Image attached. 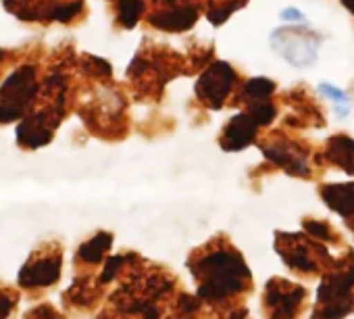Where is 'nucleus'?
Instances as JSON below:
<instances>
[{"label": "nucleus", "mask_w": 354, "mask_h": 319, "mask_svg": "<svg viewBox=\"0 0 354 319\" xmlns=\"http://www.w3.org/2000/svg\"><path fill=\"white\" fill-rule=\"evenodd\" d=\"M275 90V84L267 78H254V80H248L244 90H242V100L248 102V104H257V102H265L271 98Z\"/></svg>", "instance_id": "16"}, {"label": "nucleus", "mask_w": 354, "mask_h": 319, "mask_svg": "<svg viewBox=\"0 0 354 319\" xmlns=\"http://www.w3.org/2000/svg\"><path fill=\"white\" fill-rule=\"evenodd\" d=\"M321 38L310 30L283 28L271 34V44L277 55H281L294 67H308L317 61Z\"/></svg>", "instance_id": "6"}, {"label": "nucleus", "mask_w": 354, "mask_h": 319, "mask_svg": "<svg viewBox=\"0 0 354 319\" xmlns=\"http://www.w3.org/2000/svg\"><path fill=\"white\" fill-rule=\"evenodd\" d=\"M304 302V290L286 280H273L265 290V307L269 319H294Z\"/></svg>", "instance_id": "9"}, {"label": "nucleus", "mask_w": 354, "mask_h": 319, "mask_svg": "<svg viewBox=\"0 0 354 319\" xmlns=\"http://www.w3.org/2000/svg\"><path fill=\"white\" fill-rule=\"evenodd\" d=\"M354 311V257L333 267L319 286L315 319H339Z\"/></svg>", "instance_id": "2"}, {"label": "nucleus", "mask_w": 354, "mask_h": 319, "mask_svg": "<svg viewBox=\"0 0 354 319\" xmlns=\"http://www.w3.org/2000/svg\"><path fill=\"white\" fill-rule=\"evenodd\" d=\"M275 250L281 255L288 267L300 273H317L323 267H329L327 248L319 246L302 234H277Z\"/></svg>", "instance_id": "4"}, {"label": "nucleus", "mask_w": 354, "mask_h": 319, "mask_svg": "<svg viewBox=\"0 0 354 319\" xmlns=\"http://www.w3.org/2000/svg\"><path fill=\"white\" fill-rule=\"evenodd\" d=\"M15 307H17V294L7 286H0V319H9Z\"/></svg>", "instance_id": "18"}, {"label": "nucleus", "mask_w": 354, "mask_h": 319, "mask_svg": "<svg viewBox=\"0 0 354 319\" xmlns=\"http://www.w3.org/2000/svg\"><path fill=\"white\" fill-rule=\"evenodd\" d=\"M119 21L125 28H133L146 11V0H119Z\"/></svg>", "instance_id": "17"}, {"label": "nucleus", "mask_w": 354, "mask_h": 319, "mask_svg": "<svg viewBox=\"0 0 354 319\" xmlns=\"http://www.w3.org/2000/svg\"><path fill=\"white\" fill-rule=\"evenodd\" d=\"M26 319H63V317L50 307H38V309L30 311V315Z\"/></svg>", "instance_id": "20"}, {"label": "nucleus", "mask_w": 354, "mask_h": 319, "mask_svg": "<svg viewBox=\"0 0 354 319\" xmlns=\"http://www.w3.org/2000/svg\"><path fill=\"white\" fill-rule=\"evenodd\" d=\"M113 246V234L109 232H98L94 234L88 242H84L77 250V261L86 263V265H98L100 261H104L106 253Z\"/></svg>", "instance_id": "15"}, {"label": "nucleus", "mask_w": 354, "mask_h": 319, "mask_svg": "<svg viewBox=\"0 0 354 319\" xmlns=\"http://www.w3.org/2000/svg\"><path fill=\"white\" fill-rule=\"evenodd\" d=\"M327 158L346 174H354V140L348 136H333L327 142Z\"/></svg>", "instance_id": "14"}, {"label": "nucleus", "mask_w": 354, "mask_h": 319, "mask_svg": "<svg viewBox=\"0 0 354 319\" xmlns=\"http://www.w3.org/2000/svg\"><path fill=\"white\" fill-rule=\"evenodd\" d=\"M265 156L271 163L283 167L292 176H308V163H306V154L292 142L277 140L271 144L263 146Z\"/></svg>", "instance_id": "11"}, {"label": "nucleus", "mask_w": 354, "mask_h": 319, "mask_svg": "<svg viewBox=\"0 0 354 319\" xmlns=\"http://www.w3.org/2000/svg\"><path fill=\"white\" fill-rule=\"evenodd\" d=\"M319 90H321L323 94H327L335 104H339V107L344 104V107L348 109V98H346V94H344L342 90H337V88H333V86H327V84H321Z\"/></svg>", "instance_id": "19"}, {"label": "nucleus", "mask_w": 354, "mask_h": 319, "mask_svg": "<svg viewBox=\"0 0 354 319\" xmlns=\"http://www.w3.org/2000/svg\"><path fill=\"white\" fill-rule=\"evenodd\" d=\"M38 94V71L21 65L0 86V123H11L28 113Z\"/></svg>", "instance_id": "3"}, {"label": "nucleus", "mask_w": 354, "mask_h": 319, "mask_svg": "<svg viewBox=\"0 0 354 319\" xmlns=\"http://www.w3.org/2000/svg\"><path fill=\"white\" fill-rule=\"evenodd\" d=\"M190 271L198 282V298L209 304H223L250 288V271L232 244L196 250L190 259Z\"/></svg>", "instance_id": "1"}, {"label": "nucleus", "mask_w": 354, "mask_h": 319, "mask_svg": "<svg viewBox=\"0 0 354 319\" xmlns=\"http://www.w3.org/2000/svg\"><path fill=\"white\" fill-rule=\"evenodd\" d=\"M323 201L329 209L342 215L350 226H354V182L325 186Z\"/></svg>", "instance_id": "13"}, {"label": "nucleus", "mask_w": 354, "mask_h": 319, "mask_svg": "<svg viewBox=\"0 0 354 319\" xmlns=\"http://www.w3.org/2000/svg\"><path fill=\"white\" fill-rule=\"evenodd\" d=\"M281 17H283V19H298V21H302V15H300L296 9H286V11L281 13Z\"/></svg>", "instance_id": "21"}, {"label": "nucleus", "mask_w": 354, "mask_h": 319, "mask_svg": "<svg viewBox=\"0 0 354 319\" xmlns=\"http://www.w3.org/2000/svg\"><path fill=\"white\" fill-rule=\"evenodd\" d=\"M234 86H236V71L227 63L217 61V63L209 65L205 69V73L201 75V80L196 84V94L207 107L221 109L225 104V100L230 98Z\"/></svg>", "instance_id": "7"}, {"label": "nucleus", "mask_w": 354, "mask_h": 319, "mask_svg": "<svg viewBox=\"0 0 354 319\" xmlns=\"http://www.w3.org/2000/svg\"><path fill=\"white\" fill-rule=\"evenodd\" d=\"M156 5H162V7H175V5H184L186 0H154Z\"/></svg>", "instance_id": "22"}, {"label": "nucleus", "mask_w": 354, "mask_h": 319, "mask_svg": "<svg viewBox=\"0 0 354 319\" xmlns=\"http://www.w3.org/2000/svg\"><path fill=\"white\" fill-rule=\"evenodd\" d=\"M201 9L198 5L184 3L175 7H165L162 11H156L148 17L150 26L162 30V32H186L198 21Z\"/></svg>", "instance_id": "10"}, {"label": "nucleus", "mask_w": 354, "mask_h": 319, "mask_svg": "<svg viewBox=\"0 0 354 319\" xmlns=\"http://www.w3.org/2000/svg\"><path fill=\"white\" fill-rule=\"evenodd\" d=\"M257 121L248 113H240L232 117V121L225 125L221 136V146L225 150H242L257 138Z\"/></svg>", "instance_id": "12"}, {"label": "nucleus", "mask_w": 354, "mask_h": 319, "mask_svg": "<svg viewBox=\"0 0 354 319\" xmlns=\"http://www.w3.org/2000/svg\"><path fill=\"white\" fill-rule=\"evenodd\" d=\"M63 267V253L59 244L38 248L19 271V286L26 290H42L59 282Z\"/></svg>", "instance_id": "5"}, {"label": "nucleus", "mask_w": 354, "mask_h": 319, "mask_svg": "<svg viewBox=\"0 0 354 319\" xmlns=\"http://www.w3.org/2000/svg\"><path fill=\"white\" fill-rule=\"evenodd\" d=\"M63 115V109L57 104H48L42 111H32L26 115L24 123L17 129V140L26 148H40L46 142L53 140L55 129L59 125V119Z\"/></svg>", "instance_id": "8"}]
</instances>
